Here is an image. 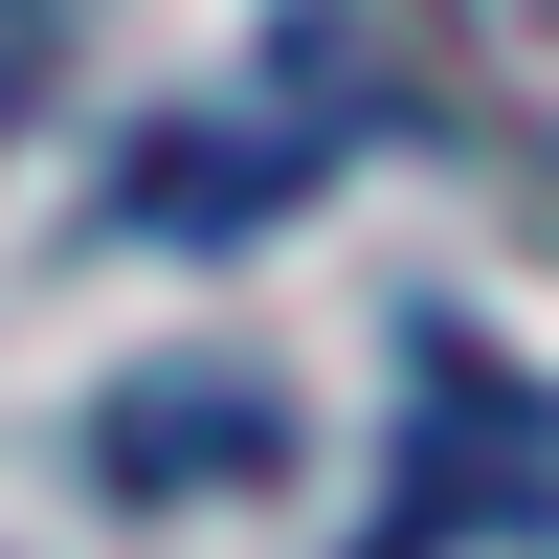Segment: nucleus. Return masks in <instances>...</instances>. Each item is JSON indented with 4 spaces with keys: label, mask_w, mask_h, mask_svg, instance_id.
Masks as SVG:
<instances>
[{
    "label": "nucleus",
    "mask_w": 559,
    "mask_h": 559,
    "mask_svg": "<svg viewBox=\"0 0 559 559\" xmlns=\"http://www.w3.org/2000/svg\"><path fill=\"white\" fill-rule=\"evenodd\" d=\"M112 471H134V492H157V471H269V403H247V381H202V403L157 381V403H112Z\"/></svg>",
    "instance_id": "20e7f679"
},
{
    "label": "nucleus",
    "mask_w": 559,
    "mask_h": 559,
    "mask_svg": "<svg viewBox=\"0 0 559 559\" xmlns=\"http://www.w3.org/2000/svg\"><path fill=\"white\" fill-rule=\"evenodd\" d=\"M45 23H68V0H0V90H23V68H45Z\"/></svg>",
    "instance_id": "39448f33"
},
{
    "label": "nucleus",
    "mask_w": 559,
    "mask_h": 559,
    "mask_svg": "<svg viewBox=\"0 0 559 559\" xmlns=\"http://www.w3.org/2000/svg\"><path fill=\"white\" fill-rule=\"evenodd\" d=\"M426 68H448V112L559 202V0H426Z\"/></svg>",
    "instance_id": "7ed1b4c3"
},
{
    "label": "nucleus",
    "mask_w": 559,
    "mask_h": 559,
    "mask_svg": "<svg viewBox=\"0 0 559 559\" xmlns=\"http://www.w3.org/2000/svg\"><path fill=\"white\" fill-rule=\"evenodd\" d=\"M336 134H358V68H336V45H292V90H269V112H202V134H157L112 202L157 224V247H224V224L313 202V157H336Z\"/></svg>",
    "instance_id": "f03ea898"
},
{
    "label": "nucleus",
    "mask_w": 559,
    "mask_h": 559,
    "mask_svg": "<svg viewBox=\"0 0 559 559\" xmlns=\"http://www.w3.org/2000/svg\"><path fill=\"white\" fill-rule=\"evenodd\" d=\"M403 403H426V448H403V537H381V559H426V537H537V515H559V426L448 336V313H426V358H403Z\"/></svg>",
    "instance_id": "f257e3e1"
}]
</instances>
